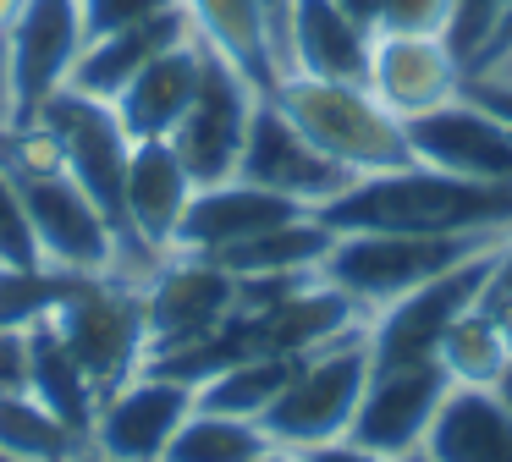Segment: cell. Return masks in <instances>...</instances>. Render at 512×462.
I'll use <instances>...</instances> for the list:
<instances>
[{"label": "cell", "instance_id": "obj_26", "mask_svg": "<svg viewBox=\"0 0 512 462\" xmlns=\"http://www.w3.org/2000/svg\"><path fill=\"white\" fill-rule=\"evenodd\" d=\"M276 440L265 435L259 418H232V413H210L193 402V413L182 418V429L171 435L166 462H259Z\"/></svg>", "mask_w": 512, "mask_h": 462}, {"label": "cell", "instance_id": "obj_40", "mask_svg": "<svg viewBox=\"0 0 512 462\" xmlns=\"http://www.w3.org/2000/svg\"><path fill=\"white\" fill-rule=\"evenodd\" d=\"M347 11H353V17H364L369 28H375V11H380V0H342Z\"/></svg>", "mask_w": 512, "mask_h": 462}, {"label": "cell", "instance_id": "obj_44", "mask_svg": "<svg viewBox=\"0 0 512 462\" xmlns=\"http://www.w3.org/2000/svg\"><path fill=\"white\" fill-rule=\"evenodd\" d=\"M490 391H496V396H501V402H507V407H512V358H507V369H501V380H496V385H490Z\"/></svg>", "mask_w": 512, "mask_h": 462}, {"label": "cell", "instance_id": "obj_18", "mask_svg": "<svg viewBox=\"0 0 512 462\" xmlns=\"http://www.w3.org/2000/svg\"><path fill=\"white\" fill-rule=\"evenodd\" d=\"M193 187L199 182L182 165V154L171 149V138H138L122 176V237L144 242L155 253H171Z\"/></svg>", "mask_w": 512, "mask_h": 462}, {"label": "cell", "instance_id": "obj_19", "mask_svg": "<svg viewBox=\"0 0 512 462\" xmlns=\"http://www.w3.org/2000/svg\"><path fill=\"white\" fill-rule=\"evenodd\" d=\"M287 72L336 77V83H364L375 28L342 6V0H292L287 28H281Z\"/></svg>", "mask_w": 512, "mask_h": 462}, {"label": "cell", "instance_id": "obj_24", "mask_svg": "<svg viewBox=\"0 0 512 462\" xmlns=\"http://www.w3.org/2000/svg\"><path fill=\"white\" fill-rule=\"evenodd\" d=\"M28 396H39V402H45L50 413H56L61 424L72 429V435L89 440V424H94V407H100V391L89 385L83 363L67 352V341L56 336L50 314H39L34 325H28Z\"/></svg>", "mask_w": 512, "mask_h": 462}, {"label": "cell", "instance_id": "obj_31", "mask_svg": "<svg viewBox=\"0 0 512 462\" xmlns=\"http://www.w3.org/2000/svg\"><path fill=\"white\" fill-rule=\"evenodd\" d=\"M182 0H78L83 11V44L89 39H105L116 28H133V22H149L160 11H177Z\"/></svg>", "mask_w": 512, "mask_h": 462}, {"label": "cell", "instance_id": "obj_22", "mask_svg": "<svg viewBox=\"0 0 512 462\" xmlns=\"http://www.w3.org/2000/svg\"><path fill=\"white\" fill-rule=\"evenodd\" d=\"M188 33H193L188 6H177V11H160V17H149V22H133V28L105 33V39H89V44H83V55L72 61L67 88L94 94V99H116L160 50L182 44Z\"/></svg>", "mask_w": 512, "mask_h": 462}, {"label": "cell", "instance_id": "obj_35", "mask_svg": "<svg viewBox=\"0 0 512 462\" xmlns=\"http://www.w3.org/2000/svg\"><path fill=\"white\" fill-rule=\"evenodd\" d=\"M28 391V325H0V396Z\"/></svg>", "mask_w": 512, "mask_h": 462}, {"label": "cell", "instance_id": "obj_13", "mask_svg": "<svg viewBox=\"0 0 512 462\" xmlns=\"http://www.w3.org/2000/svg\"><path fill=\"white\" fill-rule=\"evenodd\" d=\"M446 391H452V374L441 369V358L424 363H375L364 385V402H358V418L347 435L358 446L380 451V457H408V451L424 446L435 413H441Z\"/></svg>", "mask_w": 512, "mask_h": 462}, {"label": "cell", "instance_id": "obj_41", "mask_svg": "<svg viewBox=\"0 0 512 462\" xmlns=\"http://www.w3.org/2000/svg\"><path fill=\"white\" fill-rule=\"evenodd\" d=\"M17 11H23V0H0V39H6V33H12Z\"/></svg>", "mask_w": 512, "mask_h": 462}, {"label": "cell", "instance_id": "obj_25", "mask_svg": "<svg viewBox=\"0 0 512 462\" xmlns=\"http://www.w3.org/2000/svg\"><path fill=\"white\" fill-rule=\"evenodd\" d=\"M331 242H336V231L309 209V215L281 220V226H270V231H259V237L226 248L215 264H226L237 281H248V275H320Z\"/></svg>", "mask_w": 512, "mask_h": 462}, {"label": "cell", "instance_id": "obj_47", "mask_svg": "<svg viewBox=\"0 0 512 462\" xmlns=\"http://www.w3.org/2000/svg\"><path fill=\"white\" fill-rule=\"evenodd\" d=\"M78 462H100V457H89V451H83V457H78Z\"/></svg>", "mask_w": 512, "mask_h": 462}, {"label": "cell", "instance_id": "obj_28", "mask_svg": "<svg viewBox=\"0 0 512 462\" xmlns=\"http://www.w3.org/2000/svg\"><path fill=\"white\" fill-rule=\"evenodd\" d=\"M0 451L17 462H78L83 435H72L39 396L6 391L0 396Z\"/></svg>", "mask_w": 512, "mask_h": 462}, {"label": "cell", "instance_id": "obj_39", "mask_svg": "<svg viewBox=\"0 0 512 462\" xmlns=\"http://www.w3.org/2000/svg\"><path fill=\"white\" fill-rule=\"evenodd\" d=\"M490 319H496V330H501V341H507V358H512V297H496V303H479Z\"/></svg>", "mask_w": 512, "mask_h": 462}, {"label": "cell", "instance_id": "obj_11", "mask_svg": "<svg viewBox=\"0 0 512 462\" xmlns=\"http://www.w3.org/2000/svg\"><path fill=\"white\" fill-rule=\"evenodd\" d=\"M254 105H259V88L248 83L232 61H221V55L204 44L199 94H193V105L182 110V121L171 127V149L182 154V165L193 171V182H199V187L237 176Z\"/></svg>", "mask_w": 512, "mask_h": 462}, {"label": "cell", "instance_id": "obj_7", "mask_svg": "<svg viewBox=\"0 0 512 462\" xmlns=\"http://www.w3.org/2000/svg\"><path fill=\"white\" fill-rule=\"evenodd\" d=\"M199 391L188 380H171L160 369H138L116 391L100 396L83 451L100 462H166L171 435L193 413Z\"/></svg>", "mask_w": 512, "mask_h": 462}, {"label": "cell", "instance_id": "obj_12", "mask_svg": "<svg viewBox=\"0 0 512 462\" xmlns=\"http://www.w3.org/2000/svg\"><path fill=\"white\" fill-rule=\"evenodd\" d=\"M237 308V275L204 253H166L160 270L144 281V314H149V358L177 352L188 341L210 336Z\"/></svg>", "mask_w": 512, "mask_h": 462}, {"label": "cell", "instance_id": "obj_33", "mask_svg": "<svg viewBox=\"0 0 512 462\" xmlns=\"http://www.w3.org/2000/svg\"><path fill=\"white\" fill-rule=\"evenodd\" d=\"M501 6H507V0H457L446 39H452V50H457V61H463V66L474 61V50L485 44V33H490V22H496Z\"/></svg>", "mask_w": 512, "mask_h": 462}, {"label": "cell", "instance_id": "obj_23", "mask_svg": "<svg viewBox=\"0 0 512 462\" xmlns=\"http://www.w3.org/2000/svg\"><path fill=\"white\" fill-rule=\"evenodd\" d=\"M419 451L430 462H512V407L490 385H452Z\"/></svg>", "mask_w": 512, "mask_h": 462}, {"label": "cell", "instance_id": "obj_8", "mask_svg": "<svg viewBox=\"0 0 512 462\" xmlns=\"http://www.w3.org/2000/svg\"><path fill=\"white\" fill-rule=\"evenodd\" d=\"M83 55V11L78 0H23L12 33L0 39L6 94H12V127L34 121L72 77V61Z\"/></svg>", "mask_w": 512, "mask_h": 462}, {"label": "cell", "instance_id": "obj_34", "mask_svg": "<svg viewBox=\"0 0 512 462\" xmlns=\"http://www.w3.org/2000/svg\"><path fill=\"white\" fill-rule=\"evenodd\" d=\"M507 61H512V0L496 11V22H490L485 44L474 50V61H468V72H474V77H490V72H501Z\"/></svg>", "mask_w": 512, "mask_h": 462}, {"label": "cell", "instance_id": "obj_36", "mask_svg": "<svg viewBox=\"0 0 512 462\" xmlns=\"http://www.w3.org/2000/svg\"><path fill=\"white\" fill-rule=\"evenodd\" d=\"M303 457H309V462H391V457H380V451L358 446L353 435H342V440H325V446H309Z\"/></svg>", "mask_w": 512, "mask_h": 462}, {"label": "cell", "instance_id": "obj_2", "mask_svg": "<svg viewBox=\"0 0 512 462\" xmlns=\"http://www.w3.org/2000/svg\"><path fill=\"white\" fill-rule=\"evenodd\" d=\"M265 99L325 154V160L342 165L347 176L391 171V165L413 160L408 121L391 116V110L369 94V83H336V77L281 72Z\"/></svg>", "mask_w": 512, "mask_h": 462}, {"label": "cell", "instance_id": "obj_3", "mask_svg": "<svg viewBox=\"0 0 512 462\" xmlns=\"http://www.w3.org/2000/svg\"><path fill=\"white\" fill-rule=\"evenodd\" d=\"M507 231H336L331 253L320 264V281L347 292L364 314L408 297L413 286L457 270L463 259L496 248Z\"/></svg>", "mask_w": 512, "mask_h": 462}, {"label": "cell", "instance_id": "obj_43", "mask_svg": "<svg viewBox=\"0 0 512 462\" xmlns=\"http://www.w3.org/2000/svg\"><path fill=\"white\" fill-rule=\"evenodd\" d=\"M259 462H309V457H303V451H292V446H270Z\"/></svg>", "mask_w": 512, "mask_h": 462}, {"label": "cell", "instance_id": "obj_16", "mask_svg": "<svg viewBox=\"0 0 512 462\" xmlns=\"http://www.w3.org/2000/svg\"><path fill=\"white\" fill-rule=\"evenodd\" d=\"M413 160L441 165L457 176H479V182H512V127L474 94H457L446 105L424 110L408 121Z\"/></svg>", "mask_w": 512, "mask_h": 462}, {"label": "cell", "instance_id": "obj_29", "mask_svg": "<svg viewBox=\"0 0 512 462\" xmlns=\"http://www.w3.org/2000/svg\"><path fill=\"white\" fill-rule=\"evenodd\" d=\"M435 358H441L446 374H452V385H496L501 369H507V341H501L496 319L474 303L446 325Z\"/></svg>", "mask_w": 512, "mask_h": 462}, {"label": "cell", "instance_id": "obj_42", "mask_svg": "<svg viewBox=\"0 0 512 462\" xmlns=\"http://www.w3.org/2000/svg\"><path fill=\"white\" fill-rule=\"evenodd\" d=\"M12 127V94H6V66H0V132Z\"/></svg>", "mask_w": 512, "mask_h": 462}, {"label": "cell", "instance_id": "obj_1", "mask_svg": "<svg viewBox=\"0 0 512 462\" xmlns=\"http://www.w3.org/2000/svg\"><path fill=\"white\" fill-rule=\"evenodd\" d=\"M314 215L331 231H512V182H479L408 160L353 176Z\"/></svg>", "mask_w": 512, "mask_h": 462}, {"label": "cell", "instance_id": "obj_30", "mask_svg": "<svg viewBox=\"0 0 512 462\" xmlns=\"http://www.w3.org/2000/svg\"><path fill=\"white\" fill-rule=\"evenodd\" d=\"M0 264L6 270H34L39 264V248H34V231H28V215H23V198H17V176L0 154Z\"/></svg>", "mask_w": 512, "mask_h": 462}, {"label": "cell", "instance_id": "obj_32", "mask_svg": "<svg viewBox=\"0 0 512 462\" xmlns=\"http://www.w3.org/2000/svg\"><path fill=\"white\" fill-rule=\"evenodd\" d=\"M457 0H380L375 28L380 33H446Z\"/></svg>", "mask_w": 512, "mask_h": 462}, {"label": "cell", "instance_id": "obj_14", "mask_svg": "<svg viewBox=\"0 0 512 462\" xmlns=\"http://www.w3.org/2000/svg\"><path fill=\"white\" fill-rule=\"evenodd\" d=\"M237 176L243 182H259L270 193L292 198L303 209H320L325 198H336L353 176L342 171L336 160H325L265 94L254 105V121H248V138H243V160H237Z\"/></svg>", "mask_w": 512, "mask_h": 462}, {"label": "cell", "instance_id": "obj_4", "mask_svg": "<svg viewBox=\"0 0 512 462\" xmlns=\"http://www.w3.org/2000/svg\"><path fill=\"white\" fill-rule=\"evenodd\" d=\"M50 325L67 341V352L83 363L94 391H116L149 363V314L144 286L116 275H78L50 308Z\"/></svg>", "mask_w": 512, "mask_h": 462}, {"label": "cell", "instance_id": "obj_38", "mask_svg": "<svg viewBox=\"0 0 512 462\" xmlns=\"http://www.w3.org/2000/svg\"><path fill=\"white\" fill-rule=\"evenodd\" d=\"M474 99H479V105H490V110H496V116L512 127V83H501L496 72H490V77H474Z\"/></svg>", "mask_w": 512, "mask_h": 462}, {"label": "cell", "instance_id": "obj_27", "mask_svg": "<svg viewBox=\"0 0 512 462\" xmlns=\"http://www.w3.org/2000/svg\"><path fill=\"white\" fill-rule=\"evenodd\" d=\"M298 358L287 352H254V358H237L226 369H215L199 385V407L210 413H232V418H265V407L281 396V385L292 380Z\"/></svg>", "mask_w": 512, "mask_h": 462}, {"label": "cell", "instance_id": "obj_48", "mask_svg": "<svg viewBox=\"0 0 512 462\" xmlns=\"http://www.w3.org/2000/svg\"><path fill=\"white\" fill-rule=\"evenodd\" d=\"M0 462H17V457H6V451H0Z\"/></svg>", "mask_w": 512, "mask_h": 462}, {"label": "cell", "instance_id": "obj_15", "mask_svg": "<svg viewBox=\"0 0 512 462\" xmlns=\"http://www.w3.org/2000/svg\"><path fill=\"white\" fill-rule=\"evenodd\" d=\"M364 83L397 121H413L463 94V61H457L446 33H380L375 28Z\"/></svg>", "mask_w": 512, "mask_h": 462}, {"label": "cell", "instance_id": "obj_6", "mask_svg": "<svg viewBox=\"0 0 512 462\" xmlns=\"http://www.w3.org/2000/svg\"><path fill=\"white\" fill-rule=\"evenodd\" d=\"M17 176V198H23L28 231H34L39 264L67 275H105L116 259V237L100 204L72 182L67 171H12Z\"/></svg>", "mask_w": 512, "mask_h": 462}, {"label": "cell", "instance_id": "obj_10", "mask_svg": "<svg viewBox=\"0 0 512 462\" xmlns=\"http://www.w3.org/2000/svg\"><path fill=\"white\" fill-rule=\"evenodd\" d=\"M34 121H45V132L56 138L61 171H67L72 182L111 215V226L122 231V176H127L133 138H127V127L116 121L111 99L61 88V94H50V105L39 110Z\"/></svg>", "mask_w": 512, "mask_h": 462}, {"label": "cell", "instance_id": "obj_21", "mask_svg": "<svg viewBox=\"0 0 512 462\" xmlns=\"http://www.w3.org/2000/svg\"><path fill=\"white\" fill-rule=\"evenodd\" d=\"M182 6H188L193 33L221 61H232L259 94L276 88V77L287 72V55H281V33L265 0H182Z\"/></svg>", "mask_w": 512, "mask_h": 462}, {"label": "cell", "instance_id": "obj_5", "mask_svg": "<svg viewBox=\"0 0 512 462\" xmlns=\"http://www.w3.org/2000/svg\"><path fill=\"white\" fill-rule=\"evenodd\" d=\"M369 336L353 330V336L331 341V347L298 358L292 380L281 385V396L265 407V435L276 446H292V451H309V446H325V440H342L358 418V402H364V385H369Z\"/></svg>", "mask_w": 512, "mask_h": 462}, {"label": "cell", "instance_id": "obj_37", "mask_svg": "<svg viewBox=\"0 0 512 462\" xmlns=\"http://www.w3.org/2000/svg\"><path fill=\"white\" fill-rule=\"evenodd\" d=\"M496 297H512V231L501 237L496 264H490V281H485V297H479V303H496Z\"/></svg>", "mask_w": 512, "mask_h": 462}, {"label": "cell", "instance_id": "obj_20", "mask_svg": "<svg viewBox=\"0 0 512 462\" xmlns=\"http://www.w3.org/2000/svg\"><path fill=\"white\" fill-rule=\"evenodd\" d=\"M199 77H204V39L188 33L182 44L160 50L122 94L111 99L116 121L127 127V138H171V127L182 121V110L193 105L199 94Z\"/></svg>", "mask_w": 512, "mask_h": 462}, {"label": "cell", "instance_id": "obj_46", "mask_svg": "<svg viewBox=\"0 0 512 462\" xmlns=\"http://www.w3.org/2000/svg\"><path fill=\"white\" fill-rule=\"evenodd\" d=\"M397 462H430V457H424V451H408V457H397Z\"/></svg>", "mask_w": 512, "mask_h": 462}, {"label": "cell", "instance_id": "obj_9", "mask_svg": "<svg viewBox=\"0 0 512 462\" xmlns=\"http://www.w3.org/2000/svg\"><path fill=\"white\" fill-rule=\"evenodd\" d=\"M496 248H501V242H496ZM496 248L474 253V259H463L457 270L435 275V281L413 286L408 297L375 308V314H369V325H364L369 358H375V363H424V358H435L446 325H452L463 308H474L479 297H485Z\"/></svg>", "mask_w": 512, "mask_h": 462}, {"label": "cell", "instance_id": "obj_17", "mask_svg": "<svg viewBox=\"0 0 512 462\" xmlns=\"http://www.w3.org/2000/svg\"><path fill=\"white\" fill-rule=\"evenodd\" d=\"M309 215L303 204L270 193L259 182H243V176H226V182H204L193 187L188 209H182V226L171 253H204V259H221L226 248L259 237V231L281 226V220H298Z\"/></svg>", "mask_w": 512, "mask_h": 462}, {"label": "cell", "instance_id": "obj_45", "mask_svg": "<svg viewBox=\"0 0 512 462\" xmlns=\"http://www.w3.org/2000/svg\"><path fill=\"white\" fill-rule=\"evenodd\" d=\"M265 6H270V17H276V33H281V28H287V11H292V0H265ZM281 55H287V50H281Z\"/></svg>", "mask_w": 512, "mask_h": 462}]
</instances>
